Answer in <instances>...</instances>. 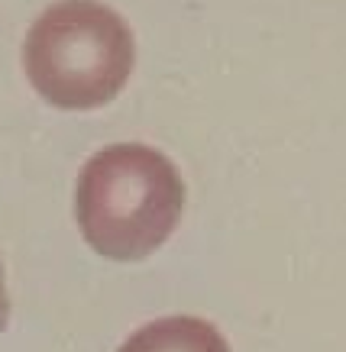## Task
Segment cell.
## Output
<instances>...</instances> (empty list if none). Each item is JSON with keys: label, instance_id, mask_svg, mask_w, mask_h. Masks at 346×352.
<instances>
[{"label": "cell", "instance_id": "cell-2", "mask_svg": "<svg viewBox=\"0 0 346 352\" xmlns=\"http://www.w3.org/2000/svg\"><path fill=\"white\" fill-rule=\"evenodd\" d=\"M136 43L127 20L98 0H58L26 32L23 68L52 107L94 110L130 81Z\"/></svg>", "mask_w": 346, "mask_h": 352}, {"label": "cell", "instance_id": "cell-4", "mask_svg": "<svg viewBox=\"0 0 346 352\" xmlns=\"http://www.w3.org/2000/svg\"><path fill=\"white\" fill-rule=\"evenodd\" d=\"M10 320V298H7V278H3V258H0V333Z\"/></svg>", "mask_w": 346, "mask_h": 352}, {"label": "cell", "instance_id": "cell-1", "mask_svg": "<svg viewBox=\"0 0 346 352\" xmlns=\"http://www.w3.org/2000/svg\"><path fill=\"white\" fill-rule=\"evenodd\" d=\"M184 182L175 162L142 142L94 152L78 175L75 217L85 243L110 262H140L175 233Z\"/></svg>", "mask_w": 346, "mask_h": 352}, {"label": "cell", "instance_id": "cell-3", "mask_svg": "<svg viewBox=\"0 0 346 352\" xmlns=\"http://www.w3.org/2000/svg\"><path fill=\"white\" fill-rule=\"evenodd\" d=\"M117 352H230V346L214 323L182 314L146 323Z\"/></svg>", "mask_w": 346, "mask_h": 352}]
</instances>
